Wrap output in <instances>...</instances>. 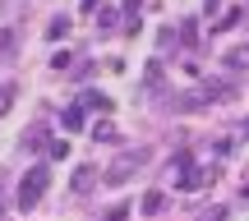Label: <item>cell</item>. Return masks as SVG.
<instances>
[{
  "mask_svg": "<svg viewBox=\"0 0 249 221\" xmlns=\"http://www.w3.org/2000/svg\"><path fill=\"white\" fill-rule=\"evenodd\" d=\"M46 180H51V170H46V166H33L23 180H18V198H14V203H18V212H33V207L42 203Z\"/></svg>",
  "mask_w": 249,
  "mask_h": 221,
  "instance_id": "1",
  "label": "cell"
},
{
  "mask_svg": "<svg viewBox=\"0 0 249 221\" xmlns=\"http://www.w3.org/2000/svg\"><path fill=\"white\" fill-rule=\"evenodd\" d=\"M143 166H148V148H134V152H124V157H116V161H111V170H107V185H124V180H134Z\"/></svg>",
  "mask_w": 249,
  "mask_h": 221,
  "instance_id": "2",
  "label": "cell"
},
{
  "mask_svg": "<svg viewBox=\"0 0 249 221\" xmlns=\"http://www.w3.org/2000/svg\"><path fill=\"white\" fill-rule=\"evenodd\" d=\"M226 69H249V46H235V51H226Z\"/></svg>",
  "mask_w": 249,
  "mask_h": 221,
  "instance_id": "3",
  "label": "cell"
},
{
  "mask_svg": "<svg viewBox=\"0 0 249 221\" xmlns=\"http://www.w3.org/2000/svg\"><path fill=\"white\" fill-rule=\"evenodd\" d=\"M92 175H97V170H92V166H79V170H74V194H88Z\"/></svg>",
  "mask_w": 249,
  "mask_h": 221,
  "instance_id": "4",
  "label": "cell"
},
{
  "mask_svg": "<svg viewBox=\"0 0 249 221\" xmlns=\"http://www.w3.org/2000/svg\"><path fill=\"white\" fill-rule=\"evenodd\" d=\"M83 120H88V106H70L65 111V129H83Z\"/></svg>",
  "mask_w": 249,
  "mask_h": 221,
  "instance_id": "5",
  "label": "cell"
},
{
  "mask_svg": "<svg viewBox=\"0 0 249 221\" xmlns=\"http://www.w3.org/2000/svg\"><path fill=\"white\" fill-rule=\"evenodd\" d=\"M161 207H166V194H157V189H152V194L143 198V212H148V217H157Z\"/></svg>",
  "mask_w": 249,
  "mask_h": 221,
  "instance_id": "6",
  "label": "cell"
},
{
  "mask_svg": "<svg viewBox=\"0 0 249 221\" xmlns=\"http://www.w3.org/2000/svg\"><path fill=\"white\" fill-rule=\"evenodd\" d=\"M92 138H97V143H111V138H116V124H111V120L92 124Z\"/></svg>",
  "mask_w": 249,
  "mask_h": 221,
  "instance_id": "7",
  "label": "cell"
},
{
  "mask_svg": "<svg viewBox=\"0 0 249 221\" xmlns=\"http://www.w3.org/2000/svg\"><path fill=\"white\" fill-rule=\"evenodd\" d=\"M79 106H88V111H111V102L102 97V92H88V97H83Z\"/></svg>",
  "mask_w": 249,
  "mask_h": 221,
  "instance_id": "8",
  "label": "cell"
},
{
  "mask_svg": "<svg viewBox=\"0 0 249 221\" xmlns=\"http://www.w3.org/2000/svg\"><path fill=\"white\" fill-rule=\"evenodd\" d=\"M9 102H14V83H5V79H0V115L9 111Z\"/></svg>",
  "mask_w": 249,
  "mask_h": 221,
  "instance_id": "9",
  "label": "cell"
},
{
  "mask_svg": "<svg viewBox=\"0 0 249 221\" xmlns=\"http://www.w3.org/2000/svg\"><path fill=\"white\" fill-rule=\"evenodd\" d=\"M5 55H14V33H0V60Z\"/></svg>",
  "mask_w": 249,
  "mask_h": 221,
  "instance_id": "10",
  "label": "cell"
},
{
  "mask_svg": "<svg viewBox=\"0 0 249 221\" xmlns=\"http://www.w3.org/2000/svg\"><path fill=\"white\" fill-rule=\"evenodd\" d=\"M65 33H70V18H55V23H51V37H55V42H60Z\"/></svg>",
  "mask_w": 249,
  "mask_h": 221,
  "instance_id": "11",
  "label": "cell"
},
{
  "mask_svg": "<svg viewBox=\"0 0 249 221\" xmlns=\"http://www.w3.org/2000/svg\"><path fill=\"white\" fill-rule=\"evenodd\" d=\"M124 217H129V203H120V207H111V212H107V221H124Z\"/></svg>",
  "mask_w": 249,
  "mask_h": 221,
  "instance_id": "12",
  "label": "cell"
},
{
  "mask_svg": "<svg viewBox=\"0 0 249 221\" xmlns=\"http://www.w3.org/2000/svg\"><path fill=\"white\" fill-rule=\"evenodd\" d=\"M102 5V0H83V14H92V9H97Z\"/></svg>",
  "mask_w": 249,
  "mask_h": 221,
  "instance_id": "13",
  "label": "cell"
},
{
  "mask_svg": "<svg viewBox=\"0 0 249 221\" xmlns=\"http://www.w3.org/2000/svg\"><path fill=\"white\" fill-rule=\"evenodd\" d=\"M0 185H5V175H0Z\"/></svg>",
  "mask_w": 249,
  "mask_h": 221,
  "instance_id": "14",
  "label": "cell"
}]
</instances>
